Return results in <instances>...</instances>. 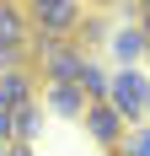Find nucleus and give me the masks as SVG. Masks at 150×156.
Returning <instances> with one entry per match:
<instances>
[{
    "label": "nucleus",
    "mask_w": 150,
    "mask_h": 156,
    "mask_svg": "<svg viewBox=\"0 0 150 156\" xmlns=\"http://www.w3.org/2000/svg\"><path fill=\"white\" fill-rule=\"evenodd\" d=\"M32 43V22L22 5H0V48H27Z\"/></svg>",
    "instance_id": "obj_5"
},
{
    "label": "nucleus",
    "mask_w": 150,
    "mask_h": 156,
    "mask_svg": "<svg viewBox=\"0 0 150 156\" xmlns=\"http://www.w3.org/2000/svg\"><path fill=\"white\" fill-rule=\"evenodd\" d=\"M145 119H150V108H145Z\"/></svg>",
    "instance_id": "obj_15"
},
{
    "label": "nucleus",
    "mask_w": 150,
    "mask_h": 156,
    "mask_svg": "<svg viewBox=\"0 0 150 156\" xmlns=\"http://www.w3.org/2000/svg\"><path fill=\"white\" fill-rule=\"evenodd\" d=\"M32 97V70H5L0 76V108H27Z\"/></svg>",
    "instance_id": "obj_6"
},
{
    "label": "nucleus",
    "mask_w": 150,
    "mask_h": 156,
    "mask_svg": "<svg viewBox=\"0 0 150 156\" xmlns=\"http://www.w3.org/2000/svg\"><path fill=\"white\" fill-rule=\"evenodd\" d=\"M86 129H91V140L107 145V151H118L123 135H129V129H123V119L107 108V102H91V108H86Z\"/></svg>",
    "instance_id": "obj_4"
},
{
    "label": "nucleus",
    "mask_w": 150,
    "mask_h": 156,
    "mask_svg": "<svg viewBox=\"0 0 150 156\" xmlns=\"http://www.w3.org/2000/svg\"><path fill=\"white\" fill-rule=\"evenodd\" d=\"M0 156H5V140H0Z\"/></svg>",
    "instance_id": "obj_14"
},
{
    "label": "nucleus",
    "mask_w": 150,
    "mask_h": 156,
    "mask_svg": "<svg viewBox=\"0 0 150 156\" xmlns=\"http://www.w3.org/2000/svg\"><path fill=\"white\" fill-rule=\"evenodd\" d=\"M80 16H86V5H75V0H32V5H27L32 38H59V43L75 38Z\"/></svg>",
    "instance_id": "obj_1"
},
{
    "label": "nucleus",
    "mask_w": 150,
    "mask_h": 156,
    "mask_svg": "<svg viewBox=\"0 0 150 156\" xmlns=\"http://www.w3.org/2000/svg\"><path fill=\"white\" fill-rule=\"evenodd\" d=\"M107 108L118 113V119H145V108H150V81L139 76V70H118L113 86H107Z\"/></svg>",
    "instance_id": "obj_3"
},
{
    "label": "nucleus",
    "mask_w": 150,
    "mask_h": 156,
    "mask_svg": "<svg viewBox=\"0 0 150 156\" xmlns=\"http://www.w3.org/2000/svg\"><path fill=\"white\" fill-rule=\"evenodd\" d=\"M113 54L134 70V65L145 59V38H139V27H118V32H113Z\"/></svg>",
    "instance_id": "obj_9"
},
{
    "label": "nucleus",
    "mask_w": 150,
    "mask_h": 156,
    "mask_svg": "<svg viewBox=\"0 0 150 156\" xmlns=\"http://www.w3.org/2000/svg\"><path fill=\"white\" fill-rule=\"evenodd\" d=\"M48 108L64 113V119H86V97H80V86H48Z\"/></svg>",
    "instance_id": "obj_8"
},
{
    "label": "nucleus",
    "mask_w": 150,
    "mask_h": 156,
    "mask_svg": "<svg viewBox=\"0 0 150 156\" xmlns=\"http://www.w3.org/2000/svg\"><path fill=\"white\" fill-rule=\"evenodd\" d=\"M118 156H150V129H134V135H123Z\"/></svg>",
    "instance_id": "obj_12"
},
{
    "label": "nucleus",
    "mask_w": 150,
    "mask_h": 156,
    "mask_svg": "<svg viewBox=\"0 0 150 156\" xmlns=\"http://www.w3.org/2000/svg\"><path fill=\"white\" fill-rule=\"evenodd\" d=\"M11 113V140H32L38 135V113L32 108H5Z\"/></svg>",
    "instance_id": "obj_11"
},
{
    "label": "nucleus",
    "mask_w": 150,
    "mask_h": 156,
    "mask_svg": "<svg viewBox=\"0 0 150 156\" xmlns=\"http://www.w3.org/2000/svg\"><path fill=\"white\" fill-rule=\"evenodd\" d=\"M102 38H107V22H102L97 11H86V16H80V27H75V38H70V43L80 48V54H86V48H97Z\"/></svg>",
    "instance_id": "obj_10"
},
{
    "label": "nucleus",
    "mask_w": 150,
    "mask_h": 156,
    "mask_svg": "<svg viewBox=\"0 0 150 156\" xmlns=\"http://www.w3.org/2000/svg\"><path fill=\"white\" fill-rule=\"evenodd\" d=\"M5 156H32V151H27V140H11V145H5Z\"/></svg>",
    "instance_id": "obj_13"
},
{
    "label": "nucleus",
    "mask_w": 150,
    "mask_h": 156,
    "mask_svg": "<svg viewBox=\"0 0 150 156\" xmlns=\"http://www.w3.org/2000/svg\"><path fill=\"white\" fill-rule=\"evenodd\" d=\"M32 59L43 65L48 86H75V76H80V65L91 59V54H80L75 43H59V38H32Z\"/></svg>",
    "instance_id": "obj_2"
},
{
    "label": "nucleus",
    "mask_w": 150,
    "mask_h": 156,
    "mask_svg": "<svg viewBox=\"0 0 150 156\" xmlns=\"http://www.w3.org/2000/svg\"><path fill=\"white\" fill-rule=\"evenodd\" d=\"M75 86H80V97H86V102H107V86H113V76H107L97 59H86V65H80V76H75Z\"/></svg>",
    "instance_id": "obj_7"
}]
</instances>
